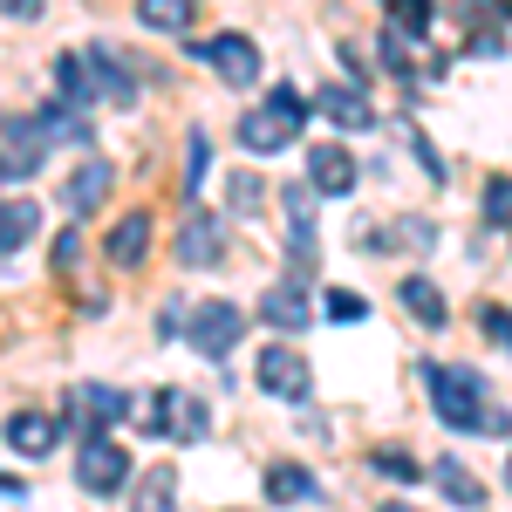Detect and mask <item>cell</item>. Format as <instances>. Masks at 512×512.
Wrapping results in <instances>:
<instances>
[{"mask_svg": "<svg viewBox=\"0 0 512 512\" xmlns=\"http://www.w3.org/2000/svg\"><path fill=\"white\" fill-rule=\"evenodd\" d=\"M55 82H62V103H69V110L96 96V82H89V62H82V55H55Z\"/></svg>", "mask_w": 512, "mask_h": 512, "instance_id": "7402d4cb", "label": "cell"}, {"mask_svg": "<svg viewBox=\"0 0 512 512\" xmlns=\"http://www.w3.org/2000/svg\"><path fill=\"white\" fill-rule=\"evenodd\" d=\"M205 62L219 69L226 89H253V82H260V48H253L246 35H219L212 48H205Z\"/></svg>", "mask_w": 512, "mask_h": 512, "instance_id": "52a82bcc", "label": "cell"}, {"mask_svg": "<svg viewBox=\"0 0 512 512\" xmlns=\"http://www.w3.org/2000/svg\"><path fill=\"white\" fill-rule=\"evenodd\" d=\"M260 390L280 396V403H301V396L315 390V369H308V355H294V349H260Z\"/></svg>", "mask_w": 512, "mask_h": 512, "instance_id": "8992f818", "label": "cell"}, {"mask_svg": "<svg viewBox=\"0 0 512 512\" xmlns=\"http://www.w3.org/2000/svg\"><path fill=\"white\" fill-rule=\"evenodd\" d=\"M137 21L164 28V35H185L192 28V0H137Z\"/></svg>", "mask_w": 512, "mask_h": 512, "instance_id": "44dd1931", "label": "cell"}, {"mask_svg": "<svg viewBox=\"0 0 512 512\" xmlns=\"http://www.w3.org/2000/svg\"><path fill=\"white\" fill-rule=\"evenodd\" d=\"M110 185H117V171H110V164L103 158H89L76 171V178H69V185H62V205H69V212H96V205H103V198H110Z\"/></svg>", "mask_w": 512, "mask_h": 512, "instance_id": "7c38bea8", "label": "cell"}, {"mask_svg": "<svg viewBox=\"0 0 512 512\" xmlns=\"http://www.w3.org/2000/svg\"><path fill=\"white\" fill-rule=\"evenodd\" d=\"M0 14H7V21H35L41 0H0Z\"/></svg>", "mask_w": 512, "mask_h": 512, "instance_id": "8d00e7d4", "label": "cell"}, {"mask_svg": "<svg viewBox=\"0 0 512 512\" xmlns=\"http://www.w3.org/2000/svg\"><path fill=\"white\" fill-rule=\"evenodd\" d=\"M226 205H233L239 219H253V212L267 205V185H260L253 171H233V178H226Z\"/></svg>", "mask_w": 512, "mask_h": 512, "instance_id": "cb8c5ba5", "label": "cell"}, {"mask_svg": "<svg viewBox=\"0 0 512 512\" xmlns=\"http://www.w3.org/2000/svg\"><path fill=\"white\" fill-rule=\"evenodd\" d=\"M76 478H82V492H123V478H130V451H123L117 437L89 431V444H82V458H76Z\"/></svg>", "mask_w": 512, "mask_h": 512, "instance_id": "5b68a950", "label": "cell"}, {"mask_svg": "<svg viewBox=\"0 0 512 512\" xmlns=\"http://www.w3.org/2000/svg\"><path fill=\"white\" fill-rule=\"evenodd\" d=\"M301 123H308V103H301L294 89H274V103H260V110L239 117V144H246L253 158H274V151H287V144L301 137Z\"/></svg>", "mask_w": 512, "mask_h": 512, "instance_id": "7a4b0ae2", "label": "cell"}, {"mask_svg": "<svg viewBox=\"0 0 512 512\" xmlns=\"http://www.w3.org/2000/svg\"><path fill=\"white\" fill-rule=\"evenodd\" d=\"M478 328H485L492 342H512V315H506V308H485V321H478Z\"/></svg>", "mask_w": 512, "mask_h": 512, "instance_id": "e575fe53", "label": "cell"}, {"mask_svg": "<svg viewBox=\"0 0 512 512\" xmlns=\"http://www.w3.org/2000/svg\"><path fill=\"white\" fill-rule=\"evenodd\" d=\"M267 499L274 506H301V499H315V478L301 465H267Z\"/></svg>", "mask_w": 512, "mask_h": 512, "instance_id": "ffe728a7", "label": "cell"}, {"mask_svg": "<svg viewBox=\"0 0 512 512\" xmlns=\"http://www.w3.org/2000/svg\"><path fill=\"white\" fill-rule=\"evenodd\" d=\"M424 478H437V492H444L451 506H478V499H485V485L472 478V465H465V458H437Z\"/></svg>", "mask_w": 512, "mask_h": 512, "instance_id": "2e32d148", "label": "cell"}, {"mask_svg": "<svg viewBox=\"0 0 512 512\" xmlns=\"http://www.w3.org/2000/svg\"><path fill=\"white\" fill-rule=\"evenodd\" d=\"M219 253H226V226H219L212 212H192V219L178 226V260H185V267H212Z\"/></svg>", "mask_w": 512, "mask_h": 512, "instance_id": "30bf717a", "label": "cell"}, {"mask_svg": "<svg viewBox=\"0 0 512 512\" xmlns=\"http://www.w3.org/2000/svg\"><path fill=\"white\" fill-rule=\"evenodd\" d=\"M280 205H287V219H294V226H315V185H287Z\"/></svg>", "mask_w": 512, "mask_h": 512, "instance_id": "4dcf8cb0", "label": "cell"}, {"mask_svg": "<svg viewBox=\"0 0 512 512\" xmlns=\"http://www.w3.org/2000/svg\"><path fill=\"white\" fill-rule=\"evenodd\" d=\"M260 315H267V328H287V335H301L308 321H315V308H308V287L287 274L267 287V301H260Z\"/></svg>", "mask_w": 512, "mask_h": 512, "instance_id": "ba28073f", "label": "cell"}, {"mask_svg": "<svg viewBox=\"0 0 512 512\" xmlns=\"http://www.w3.org/2000/svg\"><path fill=\"white\" fill-rule=\"evenodd\" d=\"M376 472L390 478V485H417V478H424V465H417L410 451H376Z\"/></svg>", "mask_w": 512, "mask_h": 512, "instance_id": "4316f807", "label": "cell"}, {"mask_svg": "<svg viewBox=\"0 0 512 512\" xmlns=\"http://www.w3.org/2000/svg\"><path fill=\"white\" fill-rule=\"evenodd\" d=\"M383 512H417V506H383Z\"/></svg>", "mask_w": 512, "mask_h": 512, "instance_id": "74e56055", "label": "cell"}, {"mask_svg": "<svg viewBox=\"0 0 512 512\" xmlns=\"http://www.w3.org/2000/svg\"><path fill=\"white\" fill-rule=\"evenodd\" d=\"M55 437H62V417H41V410H21V417H7V444H14V451H28V458L55 451Z\"/></svg>", "mask_w": 512, "mask_h": 512, "instance_id": "5bb4252c", "label": "cell"}, {"mask_svg": "<svg viewBox=\"0 0 512 512\" xmlns=\"http://www.w3.org/2000/svg\"><path fill=\"white\" fill-rule=\"evenodd\" d=\"M321 308H328V321H362V315H369V308H362V294H349V287H328V301H321Z\"/></svg>", "mask_w": 512, "mask_h": 512, "instance_id": "1f68e13d", "label": "cell"}, {"mask_svg": "<svg viewBox=\"0 0 512 512\" xmlns=\"http://www.w3.org/2000/svg\"><path fill=\"white\" fill-rule=\"evenodd\" d=\"M431 403H437V424H451V431L506 437V417L492 410V396H485V383H478V369H465V362L431 369Z\"/></svg>", "mask_w": 512, "mask_h": 512, "instance_id": "6da1fadb", "label": "cell"}, {"mask_svg": "<svg viewBox=\"0 0 512 512\" xmlns=\"http://www.w3.org/2000/svg\"><path fill=\"white\" fill-rule=\"evenodd\" d=\"M144 246H151V219H144V212L117 219V233H110V260H117V267H144Z\"/></svg>", "mask_w": 512, "mask_h": 512, "instance_id": "d6986e66", "label": "cell"}, {"mask_svg": "<svg viewBox=\"0 0 512 512\" xmlns=\"http://www.w3.org/2000/svg\"><path fill=\"white\" fill-rule=\"evenodd\" d=\"M485 219L492 226H512V178H492L485 185Z\"/></svg>", "mask_w": 512, "mask_h": 512, "instance_id": "f1b7e54d", "label": "cell"}, {"mask_svg": "<svg viewBox=\"0 0 512 512\" xmlns=\"http://www.w3.org/2000/svg\"><path fill=\"white\" fill-rule=\"evenodd\" d=\"M76 253H82V233H76V226H69V233L55 239V267L69 274V267H76Z\"/></svg>", "mask_w": 512, "mask_h": 512, "instance_id": "836d02e7", "label": "cell"}, {"mask_svg": "<svg viewBox=\"0 0 512 512\" xmlns=\"http://www.w3.org/2000/svg\"><path fill=\"white\" fill-rule=\"evenodd\" d=\"M185 335H192V349L205 355V362H219V355L246 335V308H233V301H198L192 315H185Z\"/></svg>", "mask_w": 512, "mask_h": 512, "instance_id": "3957f363", "label": "cell"}, {"mask_svg": "<svg viewBox=\"0 0 512 512\" xmlns=\"http://www.w3.org/2000/svg\"><path fill=\"white\" fill-rule=\"evenodd\" d=\"M137 410H144V417H137L144 431H164V424H171V390H151L144 403H137Z\"/></svg>", "mask_w": 512, "mask_h": 512, "instance_id": "d6a6232c", "label": "cell"}, {"mask_svg": "<svg viewBox=\"0 0 512 512\" xmlns=\"http://www.w3.org/2000/svg\"><path fill=\"white\" fill-rule=\"evenodd\" d=\"M185 328V301H164V315H158V335H178Z\"/></svg>", "mask_w": 512, "mask_h": 512, "instance_id": "d590c367", "label": "cell"}, {"mask_svg": "<svg viewBox=\"0 0 512 512\" xmlns=\"http://www.w3.org/2000/svg\"><path fill=\"white\" fill-rule=\"evenodd\" d=\"M41 233V205L35 198H0V253H21Z\"/></svg>", "mask_w": 512, "mask_h": 512, "instance_id": "9a60e30c", "label": "cell"}, {"mask_svg": "<svg viewBox=\"0 0 512 512\" xmlns=\"http://www.w3.org/2000/svg\"><path fill=\"white\" fill-rule=\"evenodd\" d=\"M123 410H130V396H123V390H103V383H82V390H69V417H76L82 431L117 424Z\"/></svg>", "mask_w": 512, "mask_h": 512, "instance_id": "8fae6325", "label": "cell"}, {"mask_svg": "<svg viewBox=\"0 0 512 512\" xmlns=\"http://www.w3.org/2000/svg\"><path fill=\"white\" fill-rule=\"evenodd\" d=\"M205 158H212V137L192 130V137H185V185H192V192H198V178H205Z\"/></svg>", "mask_w": 512, "mask_h": 512, "instance_id": "f546056e", "label": "cell"}, {"mask_svg": "<svg viewBox=\"0 0 512 512\" xmlns=\"http://www.w3.org/2000/svg\"><path fill=\"white\" fill-rule=\"evenodd\" d=\"M41 123H48V137H62V144H89V123H82L69 103H62V110H48Z\"/></svg>", "mask_w": 512, "mask_h": 512, "instance_id": "83f0119b", "label": "cell"}, {"mask_svg": "<svg viewBox=\"0 0 512 512\" xmlns=\"http://www.w3.org/2000/svg\"><path fill=\"white\" fill-rule=\"evenodd\" d=\"M308 185L328 198H342L355 185V158L342 151V144H315V158H308Z\"/></svg>", "mask_w": 512, "mask_h": 512, "instance_id": "4fadbf2b", "label": "cell"}, {"mask_svg": "<svg viewBox=\"0 0 512 512\" xmlns=\"http://www.w3.org/2000/svg\"><path fill=\"white\" fill-rule=\"evenodd\" d=\"M164 431L178 437V444H205V437H212V417H205V403H198V396L171 390V424H164Z\"/></svg>", "mask_w": 512, "mask_h": 512, "instance_id": "e0dca14e", "label": "cell"}, {"mask_svg": "<svg viewBox=\"0 0 512 512\" xmlns=\"http://www.w3.org/2000/svg\"><path fill=\"white\" fill-rule=\"evenodd\" d=\"M396 35H431V0H383Z\"/></svg>", "mask_w": 512, "mask_h": 512, "instance_id": "d4e9b609", "label": "cell"}, {"mask_svg": "<svg viewBox=\"0 0 512 512\" xmlns=\"http://www.w3.org/2000/svg\"><path fill=\"white\" fill-rule=\"evenodd\" d=\"M82 62H89V82H96V96H110V103H130L137 89L123 76V62H110V48H82Z\"/></svg>", "mask_w": 512, "mask_h": 512, "instance_id": "ac0fdd59", "label": "cell"}, {"mask_svg": "<svg viewBox=\"0 0 512 512\" xmlns=\"http://www.w3.org/2000/svg\"><path fill=\"white\" fill-rule=\"evenodd\" d=\"M137 512H178L171 506V472H144V485H137Z\"/></svg>", "mask_w": 512, "mask_h": 512, "instance_id": "484cf974", "label": "cell"}, {"mask_svg": "<svg viewBox=\"0 0 512 512\" xmlns=\"http://www.w3.org/2000/svg\"><path fill=\"white\" fill-rule=\"evenodd\" d=\"M396 301H403L417 321H437V328H444V294H437L431 280H403V287H396Z\"/></svg>", "mask_w": 512, "mask_h": 512, "instance_id": "603a6c76", "label": "cell"}, {"mask_svg": "<svg viewBox=\"0 0 512 512\" xmlns=\"http://www.w3.org/2000/svg\"><path fill=\"white\" fill-rule=\"evenodd\" d=\"M315 110L335 123V130H369V123H376V103H369L355 82H328V89L315 96Z\"/></svg>", "mask_w": 512, "mask_h": 512, "instance_id": "9c48e42d", "label": "cell"}, {"mask_svg": "<svg viewBox=\"0 0 512 512\" xmlns=\"http://www.w3.org/2000/svg\"><path fill=\"white\" fill-rule=\"evenodd\" d=\"M41 158H48V123L41 117L0 123V178H35Z\"/></svg>", "mask_w": 512, "mask_h": 512, "instance_id": "277c9868", "label": "cell"}, {"mask_svg": "<svg viewBox=\"0 0 512 512\" xmlns=\"http://www.w3.org/2000/svg\"><path fill=\"white\" fill-rule=\"evenodd\" d=\"M506 485H512V465H506Z\"/></svg>", "mask_w": 512, "mask_h": 512, "instance_id": "f35d334b", "label": "cell"}]
</instances>
